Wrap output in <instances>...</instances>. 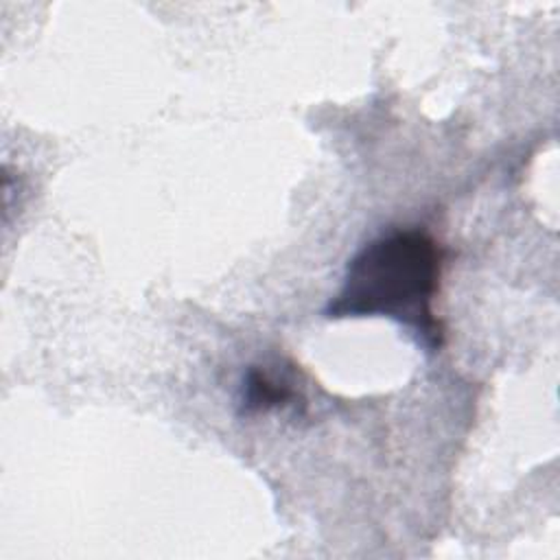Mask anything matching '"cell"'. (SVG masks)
Segmentation results:
<instances>
[{
    "mask_svg": "<svg viewBox=\"0 0 560 560\" xmlns=\"http://www.w3.org/2000/svg\"><path fill=\"white\" fill-rule=\"evenodd\" d=\"M444 249L424 230L398 228L365 243L346 265L341 287L324 315L387 317L405 326L427 352L444 346V326L435 317Z\"/></svg>",
    "mask_w": 560,
    "mask_h": 560,
    "instance_id": "cell-1",
    "label": "cell"
},
{
    "mask_svg": "<svg viewBox=\"0 0 560 560\" xmlns=\"http://www.w3.org/2000/svg\"><path fill=\"white\" fill-rule=\"evenodd\" d=\"M306 409L304 385L298 368L291 363H262L252 365L241 383L238 411L241 416H256L278 409Z\"/></svg>",
    "mask_w": 560,
    "mask_h": 560,
    "instance_id": "cell-2",
    "label": "cell"
}]
</instances>
